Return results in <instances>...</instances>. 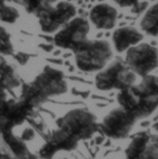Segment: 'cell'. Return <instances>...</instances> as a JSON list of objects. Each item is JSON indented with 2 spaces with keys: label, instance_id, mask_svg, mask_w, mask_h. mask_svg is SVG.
<instances>
[{
  "label": "cell",
  "instance_id": "obj_18",
  "mask_svg": "<svg viewBox=\"0 0 158 159\" xmlns=\"http://www.w3.org/2000/svg\"><path fill=\"white\" fill-rule=\"evenodd\" d=\"M134 7H133V11L134 12H136V13H140V12H141V11H144L145 9H146V7H147V3H145V2H142V3H137L136 5H134L133 6Z\"/></svg>",
  "mask_w": 158,
  "mask_h": 159
},
{
  "label": "cell",
  "instance_id": "obj_12",
  "mask_svg": "<svg viewBox=\"0 0 158 159\" xmlns=\"http://www.w3.org/2000/svg\"><path fill=\"white\" fill-rule=\"evenodd\" d=\"M142 38V34L136 28L130 26L122 27L116 30L112 37L115 49L119 53L128 50L133 45L139 43Z\"/></svg>",
  "mask_w": 158,
  "mask_h": 159
},
{
  "label": "cell",
  "instance_id": "obj_20",
  "mask_svg": "<svg viewBox=\"0 0 158 159\" xmlns=\"http://www.w3.org/2000/svg\"><path fill=\"white\" fill-rule=\"evenodd\" d=\"M6 1H7V0H0V7H2L3 5H5L6 4Z\"/></svg>",
  "mask_w": 158,
  "mask_h": 159
},
{
  "label": "cell",
  "instance_id": "obj_6",
  "mask_svg": "<svg viewBox=\"0 0 158 159\" xmlns=\"http://www.w3.org/2000/svg\"><path fill=\"white\" fill-rule=\"evenodd\" d=\"M89 33V23L84 18H74L62 27L54 36L58 47L76 51L86 41Z\"/></svg>",
  "mask_w": 158,
  "mask_h": 159
},
{
  "label": "cell",
  "instance_id": "obj_17",
  "mask_svg": "<svg viewBox=\"0 0 158 159\" xmlns=\"http://www.w3.org/2000/svg\"><path fill=\"white\" fill-rule=\"evenodd\" d=\"M113 1H115L120 7H131V6L136 5L141 0H113Z\"/></svg>",
  "mask_w": 158,
  "mask_h": 159
},
{
  "label": "cell",
  "instance_id": "obj_10",
  "mask_svg": "<svg viewBox=\"0 0 158 159\" xmlns=\"http://www.w3.org/2000/svg\"><path fill=\"white\" fill-rule=\"evenodd\" d=\"M65 82L62 79L61 72L56 71L51 69L45 70L36 81H34L33 88L36 93L40 94L42 97L48 96L51 94L61 93L65 91Z\"/></svg>",
  "mask_w": 158,
  "mask_h": 159
},
{
  "label": "cell",
  "instance_id": "obj_11",
  "mask_svg": "<svg viewBox=\"0 0 158 159\" xmlns=\"http://www.w3.org/2000/svg\"><path fill=\"white\" fill-rule=\"evenodd\" d=\"M92 24L101 30L113 29L117 20V10L113 6L101 3L94 6L89 13Z\"/></svg>",
  "mask_w": 158,
  "mask_h": 159
},
{
  "label": "cell",
  "instance_id": "obj_1",
  "mask_svg": "<svg viewBox=\"0 0 158 159\" xmlns=\"http://www.w3.org/2000/svg\"><path fill=\"white\" fill-rule=\"evenodd\" d=\"M96 117L86 109H75L58 120V129L53 132L41 150L44 158L58 151H69L77 146L79 141L90 138L97 130Z\"/></svg>",
  "mask_w": 158,
  "mask_h": 159
},
{
  "label": "cell",
  "instance_id": "obj_14",
  "mask_svg": "<svg viewBox=\"0 0 158 159\" xmlns=\"http://www.w3.org/2000/svg\"><path fill=\"white\" fill-rule=\"evenodd\" d=\"M29 13L39 15L41 12L52 7L57 0H18Z\"/></svg>",
  "mask_w": 158,
  "mask_h": 159
},
{
  "label": "cell",
  "instance_id": "obj_9",
  "mask_svg": "<svg viewBox=\"0 0 158 159\" xmlns=\"http://www.w3.org/2000/svg\"><path fill=\"white\" fill-rule=\"evenodd\" d=\"M126 159H158V135L138 133L126 149Z\"/></svg>",
  "mask_w": 158,
  "mask_h": 159
},
{
  "label": "cell",
  "instance_id": "obj_7",
  "mask_svg": "<svg viewBox=\"0 0 158 159\" xmlns=\"http://www.w3.org/2000/svg\"><path fill=\"white\" fill-rule=\"evenodd\" d=\"M77 14L76 7L69 2H60L48 7L38 15L41 30L44 33L51 34L59 31Z\"/></svg>",
  "mask_w": 158,
  "mask_h": 159
},
{
  "label": "cell",
  "instance_id": "obj_13",
  "mask_svg": "<svg viewBox=\"0 0 158 159\" xmlns=\"http://www.w3.org/2000/svg\"><path fill=\"white\" fill-rule=\"evenodd\" d=\"M141 30L148 35L158 36V1L146 10L140 22Z\"/></svg>",
  "mask_w": 158,
  "mask_h": 159
},
{
  "label": "cell",
  "instance_id": "obj_2",
  "mask_svg": "<svg viewBox=\"0 0 158 159\" xmlns=\"http://www.w3.org/2000/svg\"><path fill=\"white\" fill-rule=\"evenodd\" d=\"M120 107L134 119H145L158 107V77L147 75L139 84L121 90L117 95Z\"/></svg>",
  "mask_w": 158,
  "mask_h": 159
},
{
  "label": "cell",
  "instance_id": "obj_8",
  "mask_svg": "<svg viewBox=\"0 0 158 159\" xmlns=\"http://www.w3.org/2000/svg\"><path fill=\"white\" fill-rule=\"evenodd\" d=\"M137 119L122 107L110 111L102 120L101 129L109 138L120 140L128 136Z\"/></svg>",
  "mask_w": 158,
  "mask_h": 159
},
{
  "label": "cell",
  "instance_id": "obj_5",
  "mask_svg": "<svg viewBox=\"0 0 158 159\" xmlns=\"http://www.w3.org/2000/svg\"><path fill=\"white\" fill-rule=\"evenodd\" d=\"M126 64L135 73L145 77L158 66V49L149 43L130 47L126 56Z\"/></svg>",
  "mask_w": 158,
  "mask_h": 159
},
{
  "label": "cell",
  "instance_id": "obj_4",
  "mask_svg": "<svg viewBox=\"0 0 158 159\" xmlns=\"http://www.w3.org/2000/svg\"><path fill=\"white\" fill-rule=\"evenodd\" d=\"M136 79V74L127 67L126 62L116 59L99 71L95 78V84L101 91H121L135 84Z\"/></svg>",
  "mask_w": 158,
  "mask_h": 159
},
{
  "label": "cell",
  "instance_id": "obj_3",
  "mask_svg": "<svg viewBox=\"0 0 158 159\" xmlns=\"http://www.w3.org/2000/svg\"><path fill=\"white\" fill-rule=\"evenodd\" d=\"M112 57L111 44L105 40H87L75 51L77 68L86 72L101 70Z\"/></svg>",
  "mask_w": 158,
  "mask_h": 159
},
{
  "label": "cell",
  "instance_id": "obj_15",
  "mask_svg": "<svg viewBox=\"0 0 158 159\" xmlns=\"http://www.w3.org/2000/svg\"><path fill=\"white\" fill-rule=\"evenodd\" d=\"M20 14L19 11L11 7V6H7V5H3L2 7H0V20L4 21L6 23H14L18 18H19Z\"/></svg>",
  "mask_w": 158,
  "mask_h": 159
},
{
  "label": "cell",
  "instance_id": "obj_16",
  "mask_svg": "<svg viewBox=\"0 0 158 159\" xmlns=\"http://www.w3.org/2000/svg\"><path fill=\"white\" fill-rule=\"evenodd\" d=\"M12 51L13 46L9 34L4 28L0 27V54L9 55L12 53Z\"/></svg>",
  "mask_w": 158,
  "mask_h": 159
},
{
  "label": "cell",
  "instance_id": "obj_19",
  "mask_svg": "<svg viewBox=\"0 0 158 159\" xmlns=\"http://www.w3.org/2000/svg\"><path fill=\"white\" fill-rule=\"evenodd\" d=\"M153 127H154V129H156V130L158 132V121L156 122V123H155V124H154V126H153Z\"/></svg>",
  "mask_w": 158,
  "mask_h": 159
}]
</instances>
